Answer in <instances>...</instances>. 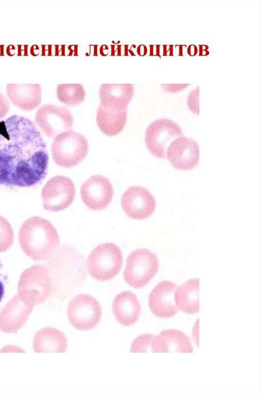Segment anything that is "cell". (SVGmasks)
I'll return each mask as SVG.
<instances>
[{"mask_svg": "<svg viewBox=\"0 0 262 393\" xmlns=\"http://www.w3.org/2000/svg\"><path fill=\"white\" fill-rule=\"evenodd\" d=\"M48 162L46 143L30 119L13 115L0 121V188L39 183Z\"/></svg>", "mask_w": 262, "mask_h": 393, "instance_id": "6da1fadb", "label": "cell"}, {"mask_svg": "<svg viewBox=\"0 0 262 393\" xmlns=\"http://www.w3.org/2000/svg\"><path fill=\"white\" fill-rule=\"evenodd\" d=\"M18 240L24 253L37 261L47 260L60 244L54 226L38 216L31 217L23 222L19 230Z\"/></svg>", "mask_w": 262, "mask_h": 393, "instance_id": "7a4b0ae2", "label": "cell"}, {"mask_svg": "<svg viewBox=\"0 0 262 393\" xmlns=\"http://www.w3.org/2000/svg\"><path fill=\"white\" fill-rule=\"evenodd\" d=\"M123 264L120 249L112 242L96 246L89 255L85 268L94 279L106 281L112 279L120 272Z\"/></svg>", "mask_w": 262, "mask_h": 393, "instance_id": "3957f363", "label": "cell"}, {"mask_svg": "<svg viewBox=\"0 0 262 393\" xmlns=\"http://www.w3.org/2000/svg\"><path fill=\"white\" fill-rule=\"evenodd\" d=\"M89 151L88 141L82 134L70 131L56 137L51 147L52 158L58 166L72 168L80 163Z\"/></svg>", "mask_w": 262, "mask_h": 393, "instance_id": "277c9868", "label": "cell"}, {"mask_svg": "<svg viewBox=\"0 0 262 393\" xmlns=\"http://www.w3.org/2000/svg\"><path fill=\"white\" fill-rule=\"evenodd\" d=\"M158 269L159 259L154 253L146 249H137L126 259L123 278L129 286L141 288L149 283Z\"/></svg>", "mask_w": 262, "mask_h": 393, "instance_id": "5b68a950", "label": "cell"}, {"mask_svg": "<svg viewBox=\"0 0 262 393\" xmlns=\"http://www.w3.org/2000/svg\"><path fill=\"white\" fill-rule=\"evenodd\" d=\"M47 260L50 273L59 276L66 283L82 279L85 275L84 258L72 245L59 246Z\"/></svg>", "mask_w": 262, "mask_h": 393, "instance_id": "8992f818", "label": "cell"}, {"mask_svg": "<svg viewBox=\"0 0 262 393\" xmlns=\"http://www.w3.org/2000/svg\"><path fill=\"white\" fill-rule=\"evenodd\" d=\"M102 308L92 296L79 294L69 302L67 316L69 322L76 329L86 331L95 327L100 321Z\"/></svg>", "mask_w": 262, "mask_h": 393, "instance_id": "52a82bcc", "label": "cell"}, {"mask_svg": "<svg viewBox=\"0 0 262 393\" xmlns=\"http://www.w3.org/2000/svg\"><path fill=\"white\" fill-rule=\"evenodd\" d=\"M182 135V130L177 123L167 118L158 119L147 127L145 133V144L153 156L166 158L169 145L176 138Z\"/></svg>", "mask_w": 262, "mask_h": 393, "instance_id": "ba28073f", "label": "cell"}, {"mask_svg": "<svg viewBox=\"0 0 262 393\" xmlns=\"http://www.w3.org/2000/svg\"><path fill=\"white\" fill-rule=\"evenodd\" d=\"M35 122L48 137L54 138L70 131L73 124V117L67 108L53 104L41 106L35 113Z\"/></svg>", "mask_w": 262, "mask_h": 393, "instance_id": "9c48e42d", "label": "cell"}, {"mask_svg": "<svg viewBox=\"0 0 262 393\" xmlns=\"http://www.w3.org/2000/svg\"><path fill=\"white\" fill-rule=\"evenodd\" d=\"M75 193V184L71 179L61 175L54 176L42 188L43 207L50 212L64 210L72 203Z\"/></svg>", "mask_w": 262, "mask_h": 393, "instance_id": "30bf717a", "label": "cell"}, {"mask_svg": "<svg viewBox=\"0 0 262 393\" xmlns=\"http://www.w3.org/2000/svg\"><path fill=\"white\" fill-rule=\"evenodd\" d=\"M121 203L125 214L130 218L142 220L155 211L156 202L152 194L141 186H133L123 194Z\"/></svg>", "mask_w": 262, "mask_h": 393, "instance_id": "8fae6325", "label": "cell"}, {"mask_svg": "<svg viewBox=\"0 0 262 393\" xmlns=\"http://www.w3.org/2000/svg\"><path fill=\"white\" fill-rule=\"evenodd\" d=\"M80 195L83 202L89 209L102 210L107 207L113 199V185L107 178L94 175L81 185Z\"/></svg>", "mask_w": 262, "mask_h": 393, "instance_id": "7c38bea8", "label": "cell"}, {"mask_svg": "<svg viewBox=\"0 0 262 393\" xmlns=\"http://www.w3.org/2000/svg\"><path fill=\"white\" fill-rule=\"evenodd\" d=\"M166 158L176 169L192 170L199 162V144L194 140L182 136L175 139L169 145Z\"/></svg>", "mask_w": 262, "mask_h": 393, "instance_id": "4fadbf2b", "label": "cell"}, {"mask_svg": "<svg viewBox=\"0 0 262 393\" xmlns=\"http://www.w3.org/2000/svg\"><path fill=\"white\" fill-rule=\"evenodd\" d=\"M177 287L175 283L165 280L159 283L152 290L148 297V305L155 316L169 318L178 312L174 298Z\"/></svg>", "mask_w": 262, "mask_h": 393, "instance_id": "5bb4252c", "label": "cell"}, {"mask_svg": "<svg viewBox=\"0 0 262 393\" xmlns=\"http://www.w3.org/2000/svg\"><path fill=\"white\" fill-rule=\"evenodd\" d=\"M6 93L11 102L24 111L35 109L42 100L41 87L38 84H8Z\"/></svg>", "mask_w": 262, "mask_h": 393, "instance_id": "9a60e30c", "label": "cell"}, {"mask_svg": "<svg viewBox=\"0 0 262 393\" xmlns=\"http://www.w3.org/2000/svg\"><path fill=\"white\" fill-rule=\"evenodd\" d=\"M127 117V107H115L100 102L96 113V121L101 131L108 136L119 134L124 129Z\"/></svg>", "mask_w": 262, "mask_h": 393, "instance_id": "2e32d148", "label": "cell"}, {"mask_svg": "<svg viewBox=\"0 0 262 393\" xmlns=\"http://www.w3.org/2000/svg\"><path fill=\"white\" fill-rule=\"evenodd\" d=\"M112 310L116 320L124 326H130L138 320L141 305L136 295L130 291H124L114 299Z\"/></svg>", "mask_w": 262, "mask_h": 393, "instance_id": "e0dca14e", "label": "cell"}, {"mask_svg": "<svg viewBox=\"0 0 262 393\" xmlns=\"http://www.w3.org/2000/svg\"><path fill=\"white\" fill-rule=\"evenodd\" d=\"M132 84H103L99 90L100 102L115 107H127L134 94Z\"/></svg>", "mask_w": 262, "mask_h": 393, "instance_id": "ac0fdd59", "label": "cell"}, {"mask_svg": "<svg viewBox=\"0 0 262 393\" xmlns=\"http://www.w3.org/2000/svg\"><path fill=\"white\" fill-rule=\"evenodd\" d=\"M199 279H191L177 287L174 301L178 308L187 314L199 312Z\"/></svg>", "mask_w": 262, "mask_h": 393, "instance_id": "d6986e66", "label": "cell"}, {"mask_svg": "<svg viewBox=\"0 0 262 393\" xmlns=\"http://www.w3.org/2000/svg\"><path fill=\"white\" fill-rule=\"evenodd\" d=\"M159 336L167 345L168 352L192 353L193 347L188 337L177 329L162 330Z\"/></svg>", "mask_w": 262, "mask_h": 393, "instance_id": "ffe728a7", "label": "cell"}, {"mask_svg": "<svg viewBox=\"0 0 262 393\" xmlns=\"http://www.w3.org/2000/svg\"><path fill=\"white\" fill-rule=\"evenodd\" d=\"M132 353L168 352L167 345L158 335L145 334L139 336L133 341L130 346Z\"/></svg>", "mask_w": 262, "mask_h": 393, "instance_id": "44dd1931", "label": "cell"}, {"mask_svg": "<svg viewBox=\"0 0 262 393\" xmlns=\"http://www.w3.org/2000/svg\"><path fill=\"white\" fill-rule=\"evenodd\" d=\"M58 99L67 106L74 107L85 99V92L81 84H60L56 89Z\"/></svg>", "mask_w": 262, "mask_h": 393, "instance_id": "7402d4cb", "label": "cell"}, {"mask_svg": "<svg viewBox=\"0 0 262 393\" xmlns=\"http://www.w3.org/2000/svg\"><path fill=\"white\" fill-rule=\"evenodd\" d=\"M42 345L45 350L64 353L68 347V340L60 330L53 328H47L42 333Z\"/></svg>", "mask_w": 262, "mask_h": 393, "instance_id": "603a6c76", "label": "cell"}, {"mask_svg": "<svg viewBox=\"0 0 262 393\" xmlns=\"http://www.w3.org/2000/svg\"><path fill=\"white\" fill-rule=\"evenodd\" d=\"M13 241V228L8 220L0 215V253L9 250Z\"/></svg>", "mask_w": 262, "mask_h": 393, "instance_id": "cb8c5ba5", "label": "cell"}, {"mask_svg": "<svg viewBox=\"0 0 262 393\" xmlns=\"http://www.w3.org/2000/svg\"><path fill=\"white\" fill-rule=\"evenodd\" d=\"M199 86L192 90L187 97V105L190 110L199 114Z\"/></svg>", "mask_w": 262, "mask_h": 393, "instance_id": "d4e9b609", "label": "cell"}, {"mask_svg": "<svg viewBox=\"0 0 262 393\" xmlns=\"http://www.w3.org/2000/svg\"><path fill=\"white\" fill-rule=\"evenodd\" d=\"M7 276L4 270L3 264L0 260V304L5 295Z\"/></svg>", "mask_w": 262, "mask_h": 393, "instance_id": "484cf974", "label": "cell"}, {"mask_svg": "<svg viewBox=\"0 0 262 393\" xmlns=\"http://www.w3.org/2000/svg\"><path fill=\"white\" fill-rule=\"evenodd\" d=\"M10 110V103L7 97L0 92V120L5 117Z\"/></svg>", "mask_w": 262, "mask_h": 393, "instance_id": "4316f807", "label": "cell"}, {"mask_svg": "<svg viewBox=\"0 0 262 393\" xmlns=\"http://www.w3.org/2000/svg\"><path fill=\"white\" fill-rule=\"evenodd\" d=\"M188 84H162V89L169 93H176L185 89L189 86Z\"/></svg>", "mask_w": 262, "mask_h": 393, "instance_id": "83f0119b", "label": "cell"}, {"mask_svg": "<svg viewBox=\"0 0 262 393\" xmlns=\"http://www.w3.org/2000/svg\"><path fill=\"white\" fill-rule=\"evenodd\" d=\"M163 56H171L173 55V45H163Z\"/></svg>", "mask_w": 262, "mask_h": 393, "instance_id": "f1b7e54d", "label": "cell"}, {"mask_svg": "<svg viewBox=\"0 0 262 393\" xmlns=\"http://www.w3.org/2000/svg\"><path fill=\"white\" fill-rule=\"evenodd\" d=\"M160 45H150V55L158 56L160 57Z\"/></svg>", "mask_w": 262, "mask_h": 393, "instance_id": "f546056e", "label": "cell"}, {"mask_svg": "<svg viewBox=\"0 0 262 393\" xmlns=\"http://www.w3.org/2000/svg\"><path fill=\"white\" fill-rule=\"evenodd\" d=\"M209 47L206 45H199V55L206 56L209 54Z\"/></svg>", "mask_w": 262, "mask_h": 393, "instance_id": "4dcf8cb0", "label": "cell"}, {"mask_svg": "<svg viewBox=\"0 0 262 393\" xmlns=\"http://www.w3.org/2000/svg\"><path fill=\"white\" fill-rule=\"evenodd\" d=\"M187 51L188 55L194 56L197 54L198 49L195 45L191 44L188 47Z\"/></svg>", "mask_w": 262, "mask_h": 393, "instance_id": "1f68e13d", "label": "cell"}, {"mask_svg": "<svg viewBox=\"0 0 262 393\" xmlns=\"http://www.w3.org/2000/svg\"><path fill=\"white\" fill-rule=\"evenodd\" d=\"M137 51L139 55L143 56L146 54L147 49L145 45H141L138 47Z\"/></svg>", "mask_w": 262, "mask_h": 393, "instance_id": "d6a6232c", "label": "cell"}, {"mask_svg": "<svg viewBox=\"0 0 262 393\" xmlns=\"http://www.w3.org/2000/svg\"><path fill=\"white\" fill-rule=\"evenodd\" d=\"M184 46V45H179L178 46L179 47V49H180V51H179V55H183V50H182V49H183V47Z\"/></svg>", "mask_w": 262, "mask_h": 393, "instance_id": "836d02e7", "label": "cell"}]
</instances>
